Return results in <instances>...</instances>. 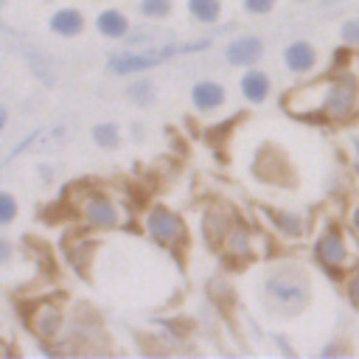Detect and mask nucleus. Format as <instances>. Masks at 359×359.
I'll return each mask as SVG.
<instances>
[{
	"instance_id": "obj_1",
	"label": "nucleus",
	"mask_w": 359,
	"mask_h": 359,
	"mask_svg": "<svg viewBox=\"0 0 359 359\" xmlns=\"http://www.w3.org/2000/svg\"><path fill=\"white\" fill-rule=\"evenodd\" d=\"M269 303L280 311H300L306 303V280L294 269H278L272 278H266Z\"/></svg>"
},
{
	"instance_id": "obj_2",
	"label": "nucleus",
	"mask_w": 359,
	"mask_h": 359,
	"mask_svg": "<svg viewBox=\"0 0 359 359\" xmlns=\"http://www.w3.org/2000/svg\"><path fill=\"white\" fill-rule=\"evenodd\" d=\"M353 107H356V84H353V79H337L328 87V93H325V109H328V115L345 118V115L353 112Z\"/></svg>"
},
{
	"instance_id": "obj_3",
	"label": "nucleus",
	"mask_w": 359,
	"mask_h": 359,
	"mask_svg": "<svg viewBox=\"0 0 359 359\" xmlns=\"http://www.w3.org/2000/svg\"><path fill=\"white\" fill-rule=\"evenodd\" d=\"M149 230H151V236H154L157 241L171 244V241H177V238L182 236V222H180V216H174L171 210L154 208L151 216H149Z\"/></svg>"
},
{
	"instance_id": "obj_4",
	"label": "nucleus",
	"mask_w": 359,
	"mask_h": 359,
	"mask_svg": "<svg viewBox=\"0 0 359 359\" xmlns=\"http://www.w3.org/2000/svg\"><path fill=\"white\" fill-rule=\"evenodd\" d=\"M261 50H264V45H261L258 36H238L227 45L224 56H227L230 65H252V62L261 59Z\"/></svg>"
},
{
	"instance_id": "obj_5",
	"label": "nucleus",
	"mask_w": 359,
	"mask_h": 359,
	"mask_svg": "<svg viewBox=\"0 0 359 359\" xmlns=\"http://www.w3.org/2000/svg\"><path fill=\"white\" fill-rule=\"evenodd\" d=\"M317 258H320V264L328 266V269H337V266L345 264V241L339 238L337 230H328V233L317 241Z\"/></svg>"
},
{
	"instance_id": "obj_6",
	"label": "nucleus",
	"mask_w": 359,
	"mask_h": 359,
	"mask_svg": "<svg viewBox=\"0 0 359 359\" xmlns=\"http://www.w3.org/2000/svg\"><path fill=\"white\" fill-rule=\"evenodd\" d=\"M191 101L196 109H216L224 101V87L216 81H199L191 90Z\"/></svg>"
},
{
	"instance_id": "obj_7",
	"label": "nucleus",
	"mask_w": 359,
	"mask_h": 359,
	"mask_svg": "<svg viewBox=\"0 0 359 359\" xmlns=\"http://www.w3.org/2000/svg\"><path fill=\"white\" fill-rule=\"evenodd\" d=\"M84 216H87V222L95 224V227H112V224L118 222V213H115L112 202H107V199H87Z\"/></svg>"
},
{
	"instance_id": "obj_8",
	"label": "nucleus",
	"mask_w": 359,
	"mask_h": 359,
	"mask_svg": "<svg viewBox=\"0 0 359 359\" xmlns=\"http://www.w3.org/2000/svg\"><path fill=\"white\" fill-rule=\"evenodd\" d=\"M283 59H286L289 70H297V73H303V70H309V67L314 65L317 53H314V48H311L309 42H292V45L283 50Z\"/></svg>"
},
{
	"instance_id": "obj_9",
	"label": "nucleus",
	"mask_w": 359,
	"mask_h": 359,
	"mask_svg": "<svg viewBox=\"0 0 359 359\" xmlns=\"http://www.w3.org/2000/svg\"><path fill=\"white\" fill-rule=\"evenodd\" d=\"M81 25H84V20H81V14L76 8H62V11H56L50 17V28L56 34H62V36H76L81 31Z\"/></svg>"
},
{
	"instance_id": "obj_10",
	"label": "nucleus",
	"mask_w": 359,
	"mask_h": 359,
	"mask_svg": "<svg viewBox=\"0 0 359 359\" xmlns=\"http://www.w3.org/2000/svg\"><path fill=\"white\" fill-rule=\"evenodd\" d=\"M241 93L247 95V101H264L266 98V93H269V79L261 73V70H250V73H244V79H241Z\"/></svg>"
},
{
	"instance_id": "obj_11",
	"label": "nucleus",
	"mask_w": 359,
	"mask_h": 359,
	"mask_svg": "<svg viewBox=\"0 0 359 359\" xmlns=\"http://www.w3.org/2000/svg\"><path fill=\"white\" fill-rule=\"evenodd\" d=\"M95 25H98V31L104 36H112V39H118V36H123L129 31V22H126V17L121 11H101Z\"/></svg>"
},
{
	"instance_id": "obj_12",
	"label": "nucleus",
	"mask_w": 359,
	"mask_h": 359,
	"mask_svg": "<svg viewBox=\"0 0 359 359\" xmlns=\"http://www.w3.org/2000/svg\"><path fill=\"white\" fill-rule=\"evenodd\" d=\"M62 323V314L53 309V306H39L36 314H34V328L39 337H50Z\"/></svg>"
},
{
	"instance_id": "obj_13",
	"label": "nucleus",
	"mask_w": 359,
	"mask_h": 359,
	"mask_svg": "<svg viewBox=\"0 0 359 359\" xmlns=\"http://www.w3.org/2000/svg\"><path fill=\"white\" fill-rule=\"evenodd\" d=\"M188 11L202 22H213L219 17V0H188Z\"/></svg>"
},
{
	"instance_id": "obj_14",
	"label": "nucleus",
	"mask_w": 359,
	"mask_h": 359,
	"mask_svg": "<svg viewBox=\"0 0 359 359\" xmlns=\"http://www.w3.org/2000/svg\"><path fill=\"white\" fill-rule=\"evenodd\" d=\"M93 140H95L98 146H104V149L118 146V126H115V123H98V126L93 129Z\"/></svg>"
},
{
	"instance_id": "obj_15",
	"label": "nucleus",
	"mask_w": 359,
	"mask_h": 359,
	"mask_svg": "<svg viewBox=\"0 0 359 359\" xmlns=\"http://www.w3.org/2000/svg\"><path fill=\"white\" fill-rule=\"evenodd\" d=\"M129 98H132L135 104H151V101H154V90H151L149 81H137V84L129 87Z\"/></svg>"
},
{
	"instance_id": "obj_16",
	"label": "nucleus",
	"mask_w": 359,
	"mask_h": 359,
	"mask_svg": "<svg viewBox=\"0 0 359 359\" xmlns=\"http://www.w3.org/2000/svg\"><path fill=\"white\" fill-rule=\"evenodd\" d=\"M168 8H171L168 0H140V11H143L146 17H165Z\"/></svg>"
},
{
	"instance_id": "obj_17",
	"label": "nucleus",
	"mask_w": 359,
	"mask_h": 359,
	"mask_svg": "<svg viewBox=\"0 0 359 359\" xmlns=\"http://www.w3.org/2000/svg\"><path fill=\"white\" fill-rule=\"evenodd\" d=\"M14 213H17L14 196H11V194H0V222H3V224H11Z\"/></svg>"
},
{
	"instance_id": "obj_18",
	"label": "nucleus",
	"mask_w": 359,
	"mask_h": 359,
	"mask_svg": "<svg viewBox=\"0 0 359 359\" xmlns=\"http://www.w3.org/2000/svg\"><path fill=\"white\" fill-rule=\"evenodd\" d=\"M247 244H250L247 230H233V233L227 236V250H230V252H247Z\"/></svg>"
},
{
	"instance_id": "obj_19",
	"label": "nucleus",
	"mask_w": 359,
	"mask_h": 359,
	"mask_svg": "<svg viewBox=\"0 0 359 359\" xmlns=\"http://www.w3.org/2000/svg\"><path fill=\"white\" fill-rule=\"evenodd\" d=\"M275 6V0H244V8L252 11V14H264Z\"/></svg>"
},
{
	"instance_id": "obj_20",
	"label": "nucleus",
	"mask_w": 359,
	"mask_h": 359,
	"mask_svg": "<svg viewBox=\"0 0 359 359\" xmlns=\"http://www.w3.org/2000/svg\"><path fill=\"white\" fill-rule=\"evenodd\" d=\"M342 39L345 42H359V20H351L342 25Z\"/></svg>"
},
{
	"instance_id": "obj_21",
	"label": "nucleus",
	"mask_w": 359,
	"mask_h": 359,
	"mask_svg": "<svg viewBox=\"0 0 359 359\" xmlns=\"http://www.w3.org/2000/svg\"><path fill=\"white\" fill-rule=\"evenodd\" d=\"M348 292H351V300L359 306V275H353V278H351V286H348Z\"/></svg>"
},
{
	"instance_id": "obj_22",
	"label": "nucleus",
	"mask_w": 359,
	"mask_h": 359,
	"mask_svg": "<svg viewBox=\"0 0 359 359\" xmlns=\"http://www.w3.org/2000/svg\"><path fill=\"white\" fill-rule=\"evenodd\" d=\"M353 222H356V227H359V210H356V213H353Z\"/></svg>"
}]
</instances>
